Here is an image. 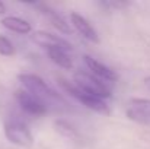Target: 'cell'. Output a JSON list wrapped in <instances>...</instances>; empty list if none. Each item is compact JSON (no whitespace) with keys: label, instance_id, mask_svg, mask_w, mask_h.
Segmentation results:
<instances>
[{"label":"cell","instance_id":"9a60e30c","mask_svg":"<svg viewBox=\"0 0 150 149\" xmlns=\"http://www.w3.org/2000/svg\"><path fill=\"white\" fill-rule=\"evenodd\" d=\"M6 12V6H4V3L3 1H0V15L1 13H4Z\"/></svg>","mask_w":150,"mask_h":149},{"label":"cell","instance_id":"7a4b0ae2","mask_svg":"<svg viewBox=\"0 0 150 149\" xmlns=\"http://www.w3.org/2000/svg\"><path fill=\"white\" fill-rule=\"evenodd\" d=\"M74 85L85 91L86 94H91L93 97L106 99L111 97V88L108 86L106 82L98 79L96 76H93L91 72H79L74 76Z\"/></svg>","mask_w":150,"mask_h":149},{"label":"cell","instance_id":"4fadbf2b","mask_svg":"<svg viewBox=\"0 0 150 149\" xmlns=\"http://www.w3.org/2000/svg\"><path fill=\"white\" fill-rule=\"evenodd\" d=\"M0 54L1 56H6V57H10V56L15 54L13 44L10 43V40H7L3 35H0Z\"/></svg>","mask_w":150,"mask_h":149},{"label":"cell","instance_id":"30bf717a","mask_svg":"<svg viewBox=\"0 0 150 149\" xmlns=\"http://www.w3.org/2000/svg\"><path fill=\"white\" fill-rule=\"evenodd\" d=\"M45 51H47L48 57L51 58V61H54L60 67H63V69H71L73 67V60L70 57V51L64 48H57V47L47 48Z\"/></svg>","mask_w":150,"mask_h":149},{"label":"cell","instance_id":"52a82bcc","mask_svg":"<svg viewBox=\"0 0 150 149\" xmlns=\"http://www.w3.org/2000/svg\"><path fill=\"white\" fill-rule=\"evenodd\" d=\"M31 38H32L34 43L44 47L45 50L57 47V48H64L67 51H71V46L66 40H63V38L57 37V35H52L50 32H45V31H35V32H32Z\"/></svg>","mask_w":150,"mask_h":149},{"label":"cell","instance_id":"7c38bea8","mask_svg":"<svg viewBox=\"0 0 150 149\" xmlns=\"http://www.w3.org/2000/svg\"><path fill=\"white\" fill-rule=\"evenodd\" d=\"M40 7H41V10H42V13L44 15H47V18L50 19L51 22H52V25L57 28V29H60L61 32H64V34H70V26L66 24V21L55 12V10H52L50 7H47L45 4H40Z\"/></svg>","mask_w":150,"mask_h":149},{"label":"cell","instance_id":"ba28073f","mask_svg":"<svg viewBox=\"0 0 150 149\" xmlns=\"http://www.w3.org/2000/svg\"><path fill=\"white\" fill-rule=\"evenodd\" d=\"M85 63H86L89 72H91L93 76H96L98 79H100V81H103V82H106V83L117 81V73H115L112 69H109L108 66H105L103 63L95 60L93 57L85 56Z\"/></svg>","mask_w":150,"mask_h":149},{"label":"cell","instance_id":"5b68a950","mask_svg":"<svg viewBox=\"0 0 150 149\" xmlns=\"http://www.w3.org/2000/svg\"><path fill=\"white\" fill-rule=\"evenodd\" d=\"M127 117L139 124L150 126V99L149 98H133L128 101L125 108Z\"/></svg>","mask_w":150,"mask_h":149},{"label":"cell","instance_id":"2e32d148","mask_svg":"<svg viewBox=\"0 0 150 149\" xmlns=\"http://www.w3.org/2000/svg\"><path fill=\"white\" fill-rule=\"evenodd\" d=\"M144 83H146V86L150 89V78H146V79H144Z\"/></svg>","mask_w":150,"mask_h":149},{"label":"cell","instance_id":"8fae6325","mask_svg":"<svg viewBox=\"0 0 150 149\" xmlns=\"http://www.w3.org/2000/svg\"><path fill=\"white\" fill-rule=\"evenodd\" d=\"M1 24L4 28L16 32V34H29L31 32V24L25 19L16 18V16H6L1 19Z\"/></svg>","mask_w":150,"mask_h":149},{"label":"cell","instance_id":"277c9868","mask_svg":"<svg viewBox=\"0 0 150 149\" xmlns=\"http://www.w3.org/2000/svg\"><path fill=\"white\" fill-rule=\"evenodd\" d=\"M4 136L7 140L13 145L22 146V148H29L32 145V135L28 126L16 118L9 120L4 124Z\"/></svg>","mask_w":150,"mask_h":149},{"label":"cell","instance_id":"3957f363","mask_svg":"<svg viewBox=\"0 0 150 149\" xmlns=\"http://www.w3.org/2000/svg\"><path fill=\"white\" fill-rule=\"evenodd\" d=\"M60 85L69 95H71L74 99L82 102L89 110H92L95 113H99V114H108L109 113V108H108V104L105 102V99L93 97L91 94H86L85 91L79 89L74 83H70V82H66V81H60Z\"/></svg>","mask_w":150,"mask_h":149},{"label":"cell","instance_id":"8992f818","mask_svg":"<svg viewBox=\"0 0 150 149\" xmlns=\"http://www.w3.org/2000/svg\"><path fill=\"white\" fill-rule=\"evenodd\" d=\"M15 97H16V101H18L19 107H21L25 113H28V114H31V115H42V114H45V113L48 111L42 102H40L35 97H32L31 94H28V92L23 91V89L16 91Z\"/></svg>","mask_w":150,"mask_h":149},{"label":"cell","instance_id":"5bb4252c","mask_svg":"<svg viewBox=\"0 0 150 149\" xmlns=\"http://www.w3.org/2000/svg\"><path fill=\"white\" fill-rule=\"evenodd\" d=\"M58 123H60V121H58ZM60 124H61V126H63V127H64V129H67V127H69V126H67V124H66V123H60ZM63 133H64V135H67V136H70V135H71V133H73V132H71V130H67V133H66V130H64V132H63Z\"/></svg>","mask_w":150,"mask_h":149},{"label":"cell","instance_id":"6da1fadb","mask_svg":"<svg viewBox=\"0 0 150 149\" xmlns=\"http://www.w3.org/2000/svg\"><path fill=\"white\" fill-rule=\"evenodd\" d=\"M19 82L22 83L23 91H26L28 94L35 97L40 102H42L47 110L51 107H54V108L64 107V99L57 92H54L40 76L31 75V73H22V75H19Z\"/></svg>","mask_w":150,"mask_h":149},{"label":"cell","instance_id":"9c48e42d","mask_svg":"<svg viewBox=\"0 0 150 149\" xmlns=\"http://www.w3.org/2000/svg\"><path fill=\"white\" fill-rule=\"evenodd\" d=\"M70 21H71L73 26L77 29V32H79L83 38L89 40L91 43H99V37H98L95 28H93L82 15L73 12V13L70 15Z\"/></svg>","mask_w":150,"mask_h":149}]
</instances>
